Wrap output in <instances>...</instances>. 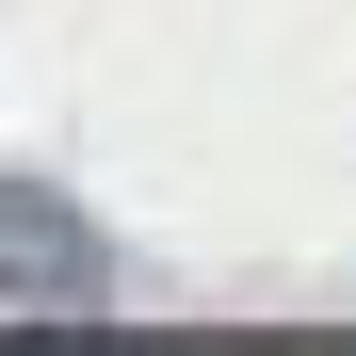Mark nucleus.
Masks as SVG:
<instances>
[{
	"mask_svg": "<svg viewBox=\"0 0 356 356\" xmlns=\"http://www.w3.org/2000/svg\"><path fill=\"white\" fill-rule=\"evenodd\" d=\"M97 308H113V243L49 178H0V324H97Z\"/></svg>",
	"mask_w": 356,
	"mask_h": 356,
	"instance_id": "obj_1",
	"label": "nucleus"
}]
</instances>
